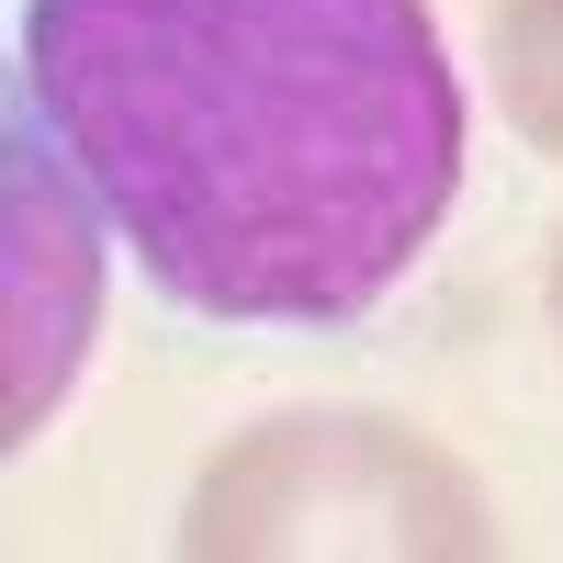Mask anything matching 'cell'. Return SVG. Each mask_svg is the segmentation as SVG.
<instances>
[{
	"instance_id": "cell-1",
	"label": "cell",
	"mask_w": 563,
	"mask_h": 563,
	"mask_svg": "<svg viewBox=\"0 0 563 563\" xmlns=\"http://www.w3.org/2000/svg\"><path fill=\"white\" fill-rule=\"evenodd\" d=\"M12 90L203 327H361L474 158L429 0H23Z\"/></svg>"
},
{
	"instance_id": "cell-3",
	"label": "cell",
	"mask_w": 563,
	"mask_h": 563,
	"mask_svg": "<svg viewBox=\"0 0 563 563\" xmlns=\"http://www.w3.org/2000/svg\"><path fill=\"white\" fill-rule=\"evenodd\" d=\"M90 203L79 169L57 158V135L34 124V102L12 90V440L45 429L57 384L90 350L102 316V260H90Z\"/></svg>"
},
{
	"instance_id": "cell-4",
	"label": "cell",
	"mask_w": 563,
	"mask_h": 563,
	"mask_svg": "<svg viewBox=\"0 0 563 563\" xmlns=\"http://www.w3.org/2000/svg\"><path fill=\"white\" fill-rule=\"evenodd\" d=\"M485 68H496L507 124L541 158H563V0H496L485 12Z\"/></svg>"
},
{
	"instance_id": "cell-2",
	"label": "cell",
	"mask_w": 563,
	"mask_h": 563,
	"mask_svg": "<svg viewBox=\"0 0 563 563\" xmlns=\"http://www.w3.org/2000/svg\"><path fill=\"white\" fill-rule=\"evenodd\" d=\"M192 552H485V485L395 417H271L192 485Z\"/></svg>"
},
{
	"instance_id": "cell-5",
	"label": "cell",
	"mask_w": 563,
	"mask_h": 563,
	"mask_svg": "<svg viewBox=\"0 0 563 563\" xmlns=\"http://www.w3.org/2000/svg\"><path fill=\"white\" fill-rule=\"evenodd\" d=\"M541 305H552V339H563V238H552V282H541Z\"/></svg>"
}]
</instances>
